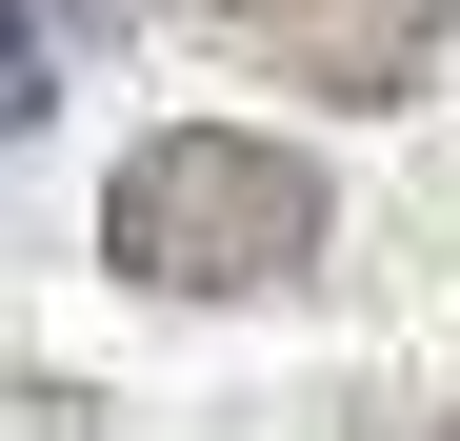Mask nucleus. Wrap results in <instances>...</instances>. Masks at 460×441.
Returning <instances> with one entry per match:
<instances>
[{
  "mask_svg": "<svg viewBox=\"0 0 460 441\" xmlns=\"http://www.w3.org/2000/svg\"><path fill=\"white\" fill-rule=\"evenodd\" d=\"M321 161L300 140H241V121H181V140H140L120 201H101V261L120 281H161V302H261V281L321 261Z\"/></svg>",
  "mask_w": 460,
  "mask_h": 441,
  "instance_id": "nucleus-1",
  "label": "nucleus"
},
{
  "mask_svg": "<svg viewBox=\"0 0 460 441\" xmlns=\"http://www.w3.org/2000/svg\"><path fill=\"white\" fill-rule=\"evenodd\" d=\"M241 60H280L300 101H420L440 81V40H460V0H200Z\"/></svg>",
  "mask_w": 460,
  "mask_h": 441,
  "instance_id": "nucleus-2",
  "label": "nucleus"
},
{
  "mask_svg": "<svg viewBox=\"0 0 460 441\" xmlns=\"http://www.w3.org/2000/svg\"><path fill=\"white\" fill-rule=\"evenodd\" d=\"M101 21H120V0H0V140L60 121V60H81Z\"/></svg>",
  "mask_w": 460,
  "mask_h": 441,
  "instance_id": "nucleus-3",
  "label": "nucleus"
}]
</instances>
